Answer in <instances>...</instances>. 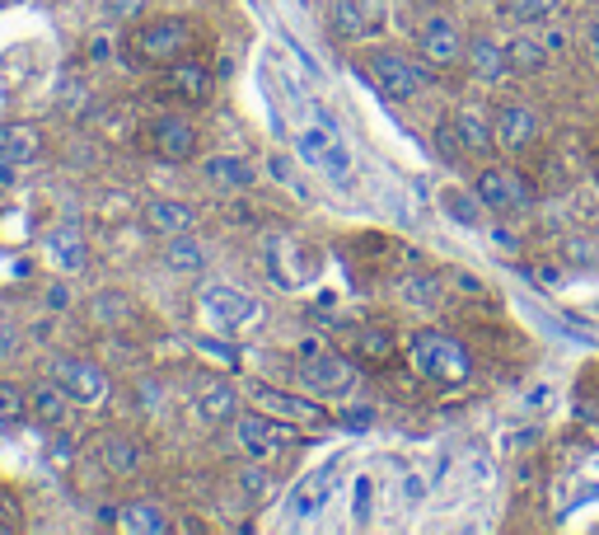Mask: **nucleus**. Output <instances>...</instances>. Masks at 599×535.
Returning a JSON list of instances; mask_svg holds the SVG:
<instances>
[{
  "mask_svg": "<svg viewBox=\"0 0 599 535\" xmlns=\"http://www.w3.org/2000/svg\"><path fill=\"white\" fill-rule=\"evenodd\" d=\"M43 155V132L33 123H5L0 127V165H33Z\"/></svg>",
  "mask_w": 599,
  "mask_h": 535,
  "instance_id": "16",
  "label": "nucleus"
},
{
  "mask_svg": "<svg viewBox=\"0 0 599 535\" xmlns=\"http://www.w3.org/2000/svg\"><path fill=\"white\" fill-rule=\"evenodd\" d=\"M165 90H169L173 99L192 103V109H202V103H211V94H216V80H211L206 62H197V57H179V62L165 66Z\"/></svg>",
  "mask_w": 599,
  "mask_h": 535,
  "instance_id": "10",
  "label": "nucleus"
},
{
  "mask_svg": "<svg viewBox=\"0 0 599 535\" xmlns=\"http://www.w3.org/2000/svg\"><path fill=\"white\" fill-rule=\"evenodd\" d=\"M66 301H70V291H66V287H52V291H47V305H57V310H61Z\"/></svg>",
  "mask_w": 599,
  "mask_h": 535,
  "instance_id": "33",
  "label": "nucleus"
},
{
  "mask_svg": "<svg viewBox=\"0 0 599 535\" xmlns=\"http://www.w3.org/2000/svg\"><path fill=\"white\" fill-rule=\"evenodd\" d=\"M113 526L127 531V535H169V531H173L169 512H165L160 503H127V508H117Z\"/></svg>",
  "mask_w": 599,
  "mask_h": 535,
  "instance_id": "21",
  "label": "nucleus"
},
{
  "mask_svg": "<svg viewBox=\"0 0 599 535\" xmlns=\"http://www.w3.org/2000/svg\"><path fill=\"white\" fill-rule=\"evenodd\" d=\"M464 62H468V71L478 76L483 85H497V80L510 76V57H506V47H501V43H491V38H468Z\"/></svg>",
  "mask_w": 599,
  "mask_h": 535,
  "instance_id": "18",
  "label": "nucleus"
},
{
  "mask_svg": "<svg viewBox=\"0 0 599 535\" xmlns=\"http://www.w3.org/2000/svg\"><path fill=\"white\" fill-rule=\"evenodd\" d=\"M197 413L211 423V427H225L239 419V390L230 381H206L202 394H197Z\"/></svg>",
  "mask_w": 599,
  "mask_h": 535,
  "instance_id": "20",
  "label": "nucleus"
},
{
  "mask_svg": "<svg viewBox=\"0 0 599 535\" xmlns=\"http://www.w3.org/2000/svg\"><path fill=\"white\" fill-rule=\"evenodd\" d=\"M43 258L57 272H80L84 264H90V245H84V235H80V226H52L47 235H43Z\"/></svg>",
  "mask_w": 599,
  "mask_h": 535,
  "instance_id": "15",
  "label": "nucleus"
},
{
  "mask_svg": "<svg viewBox=\"0 0 599 535\" xmlns=\"http://www.w3.org/2000/svg\"><path fill=\"white\" fill-rule=\"evenodd\" d=\"M473 193H478V202L491 207V212H520V207H530V183L510 165H487L483 175L473 179Z\"/></svg>",
  "mask_w": 599,
  "mask_h": 535,
  "instance_id": "7",
  "label": "nucleus"
},
{
  "mask_svg": "<svg viewBox=\"0 0 599 535\" xmlns=\"http://www.w3.org/2000/svg\"><path fill=\"white\" fill-rule=\"evenodd\" d=\"M365 76H370V85H375L384 99H394V103H408V99H417L431 85L427 66L408 62L394 47H375V52H370V57H365Z\"/></svg>",
  "mask_w": 599,
  "mask_h": 535,
  "instance_id": "2",
  "label": "nucleus"
},
{
  "mask_svg": "<svg viewBox=\"0 0 599 535\" xmlns=\"http://www.w3.org/2000/svg\"><path fill=\"white\" fill-rule=\"evenodd\" d=\"M491 136H497V146L510 155L530 151L539 142V113L524 109V103H506V109L491 118Z\"/></svg>",
  "mask_w": 599,
  "mask_h": 535,
  "instance_id": "12",
  "label": "nucleus"
},
{
  "mask_svg": "<svg viewBox=\"0 0 599 535\" xmlns=\"http://www.w3.org/2000/svg\"><path fill=\"white\" fill-rule=\"evenodd\" d=\"M70 394L57 386V381H47V386H38V390H29V419L38 423V427H66V419H70Z\"/></svg>",
  "mask_w": 599,
  "mask_h": 535,
  "instance_id": "19",
  "label": "nucleus"
},
{
  "mask_svg": "<svg viewBox=\"0 0 599 535\" xmlns=\"http://www.w3.org/2000/svg\"><path fill=\"white\" fill-rule=\"evenodd\" d=\"M590 47H595V62H599V24H595V33H590Z\"/></svg>",
  "mask_w": 599,
  "mask_h": 535,
  "instance_id": "34",
  "label": "nucleus"
},
{
  "mask_svg": "<svg viewBox=\"0 0 599 535\" xmlns=\"http://www.w3.org/2000/svg\"><path fill=\"white\" fill-rule=\"evenodd\" d=\"M454 136H460V146H464L468 155H487L491 146H497V136H491V127L483 123L478 113H468V109L454 113Z\"/></svg>",
  "mask_w": 599,
  "mask_h": 535,
  "instance_id": "23",
  "label": "nucleus"
},
{
  "mask_svg": "<svg viewBox=\"0 0 599 535\" xmlns=\"http://www.w3.org/2000/svg\"><path fill=\"white\" fill-rule=\"evenodd\" d=\"M150 151L160 155V160H169V165H183V160L197 155V127H192L188 118H179V113L155 118V123H150Z\"/></svg>",
  "mask_w": 599,
  "mask_h": 535,
  "instance_id": "9",
  "label": "nucleus"
},
{
  "mask_svg": "<svg viewBox=\"0 0 599 535\" xmlns=\"http://www.w3.org/2000/svg\"><path fill=\"white\" fill-rule=\"evenodd\" d=\"M295 376H300V381H305L309 390L332 394V390H347L351 381H357V367H351L347 357H338V353H314V357L300 361Z\"/></svg>",
  "mask_w": 599,
  "mask_h": 535,
  "instance_id": "13",
  "label": "nucleus"
},
{
  "mask_svg": "<svg viewBox=\"0 0 599 535\" xmlns=\"http://www.w3.org/2000/svg\"><path fill=\"white\" fill-rule=\"evenodd\" d=\"M140 460H146V452H140V442L132 433H103V470L113 479L136 475Z\"/></svg>",
  "mask_w": 599,
  "mask_h": 535,
  "instance_id": "22",
  "label": "nucleus"
},
{
  "mask_svg": "<svg viewBox=\"0 0 599 535\" xmlns=\"http://www.w3.org/2000/svg\"><path fill=\"white\" fill-rule=\"evenodd\" d=\"M230 427H235L239 452L253 456V460H272V456H281V452H291V446H295V427H291L286 419H272V413H262V409L239 413Z\"/></svg>",
  "mask_w": 599,
  "mask_h": 535,
  "instance_id": "5",
  "label": "nucleus"
},
{
  "mask_svg": "<svg viewBox=\"0 0 599 535\" xmlns=\"http://www.w3.org/2000/svg\"><path fill=\"white\" fill-rule=\"evenodd\" d=\"M249 394L258 400L262 413H272V419H286V423H328V409H324V404L300 400V394H291V390H276V386L253 381Z\"/></svg>",
  "mask_w": 599,
  "mask_h": 535,
  "instance_id": "11",
  "label": "nucleus"
},
{
  "mask_svg": "<svg viewBox=\"0 0 599 535\" xmlns=\"http://www.w3.org/2000/svg\"><path fill=\"white\" fill-rule=\"evenodd\" d=\"M506 57H510V71H520V76H534V71H543L549 66V47H543L539 38H510L506 43Z\"/></svg>",
  "mask_w": 599,
  "mask_h": 535,
  "instance_id": "25",
  "label": "nucleus"
},
{
  "mask_svg": "<svg viewBox=\"0 0 599 535\" xmlns=\"http://www.w3.org/2000/svg\"><path fill=\"white\" fill-rule=\"evenodd\" d=\"M14 353H20V330H14L10 320H0V367L14 361Z\"/></svg>",
  "mask_w": 599,
  "mask_h": 535,
  "instance_id": "31",
  "label": "nucleus"
},
{
  "mask_svg": "<svg viewBox=\"0 0 599 535\" xmlns=\"http://www.w3.org/2000/svg\"><path fill=\"white\" fill-rule=\"evenodd\" d=\"M553 10H557V0H506V14L520 24H539V20H549Z\"/></svg>",
  "mask_w": 599,
  "mask_h": 535,
  "instance_id": "30",
  "label": "nucleus"
},
{
  "mask_svg": "<svg viewBox=\"0 0 599 535\" xmlns=\"http://www.w3.org/2000/svg\"><path fill=\"white\" fill-rule=\"evenodd\" d=\"M0 531H10V526H5V522H0Z\"/></svg>",
  "mask_w": 599,
  "mask_h": 535,
  "instance_id": "35",
  "label": "nucleus"
},
{
  "mask_svg": "<svg viewBox=\"0 0 599 535\" xmlns=\"http://www.w3.org/2000/svg\"><path fill=\"white\" fill-rule=\"evenodd\" d=\"M52 381H57L70 400L84 404V409H103L109 404V394H113L109 371H103L94 357H76V353L52 357Z\"/></svg>",
  "mask_w": 599,
  "mask_h": 535,
  "instance_id": "3",
  "label": "nucleus"
},
{
  "mask_svg": "<svg viewBox=\"0 0 599 535\" xmlns=\"http://www.w3.org/2000/svg\"><path fill=\"white\" fill-rule=\"evenodd\" d=\"M132 52L140 57V66H169L192 52V24L188 20H146L136 33H132Z\"/></svg>",
  "mask_w": 599,
  "mask_h": 535,
  "instance_id": "4",
  "label": "nucleus"
},
{
  "mask_svg": "<svg viewBox=\"0 0 599 535\" xmlns=\"http://www.w3.org/2000/svg\"><path fill=\"white\" fill-rule=\"evenodd\" d=\"M408 361H412L417 376H427V381H436V386H464L473 376V357L450 334H436V330H421L412 338Z\"/></svg>",
  "mask_w": 599,
  "mask_h": 535,
  "instance_id": "1",
  "label": "nucleus"
},
{
  "mask_svg": "<svg viewBox=\"0 0 599 535\" xmlns=\"http://www.w3.org/2000/svg\"><path fill=\"white\" fill-rule=\"evenodd\" d=\"M403 301L408 305H436L440 301V278H431V272H412L408 282H403Z\"/></svg>",
  "mask_w": 599,
  "mask_h": 535,
  "instance_id": "29",
  "label": "nucleus"
},
{
  "mask_svg": "<svg viewBox=\"0 0 599 535\" xmlns=\"http://www.w3.org/2000/svg\"><path fill=\"white\" fill-rule=\"evenodd\" d=\"M464 33L454 29V20H445V14H427L417 29V52H421V62H431V66H460L464 62Z\"/></svg>",
  "mask_w": 599,
  "mask_h": 535,
  "instance_id": "8",
  "label": "nucleus"
},
{
  "mask_svg": "<svg viewBox=\"0 0 599 535\" xmlns=\"http://www.w3.org/2000/svg\"><path fill=\"white\" fill-rule=\"evenodd\" d=\"M202 179L221 193H244V188H253V165L244 155H206Z\"/></svg>",
  "mask_w": 599,
  "mask_h": 535,
  "instance_id": "17",
  "label": "nucleus"
},
{
  "mask_svg": "<svg viewBox=\"0 0 599 535\" xmlns=\"http://www.w3.org/2000/svg\"><path fill=\"white\" fill-rule=\"evenodd\" d=\"M140 226H146L150 235H160V239L188 235L192 226H197V212L179 198H150L146 207H140Z\"/></svg>",
  "mask_w": 599,
  "mask_h": 535,
  "instance_id": "14",
  "label": "nucleus"
},
{
  "mask_svg": "<svg viewBox=\"0 0 599 535\" xmlns=\"http://www.w3.org/2000/svg\"><path fill=\"white\" fill-rule=\"evenodd\" d=\"M328 24L338 38H361L365 24H370V14L361 0H332V10H328Z\"/></svg>",
  "mask_w": 599,
  "mask_h": 535,
  "instance_id": "26",
  "label": "nucleus"
},
{
  "mask_svg": "<svg viewBox=\"0 0 599 535\" xmlns=\"http://www.w3.org/2000/svg\"><path fill=\"white\" fill-rule=\"evenodd\" d=\"M197 310L216 324V330L235 334V330H249V324L262 315V301L249 297V291H239V287L206 282V287H197Z\"/></svg>",
  "mask_w": 599,
  "mask_h": 535,
  "instance_id": "6",
  "label": "nucleus"
},
{
  "mask_svg": "<svg viewBox=\"0 0 599 535\" xmlns=\"http://www.w3.org/2000/svg\"><path fill=\"white\" fill-rule=\"evenodd\" d=\"M165 264L169 268H179V272H197L202 264H206V249L192 239V231L188 235H169L165 239Z\"/></svg>",
  "mask_w": 599,
  "mask_h": 535,
  "instance_id": "27",
  "label": "nucleus"
},
{
  "mask_svg": "<svg viewBox=\"0 0 599 535\" xmlns=\"http://www.w3.org/2000/svg\"><path fill=\"white\" fill-rule=\"evenodd\" d=\"M29 419V390H20L14 381H0V427H14Z\"/></svg>",
  "mask_w": 599,
  "mask_h": 535,
  "instance_id": "28",
  "label": "nucleus"
},
{
  "mask_svg": "<svg viewBox=\"0 0 599 535\" xmlns=\"http://www.w3.org/2000/svg\"><path fill=\"white\" fill-rule=\"evenodd\" d=\"M394 353H398V343L389 330H380V324H370V330L357 334V357L370 361V367H389Z\"/></svg>",
  "mask_w": 599,
  "mask_h": 535,
  "instance_id": "24",
  "label": "nucleus"
},
{
  "mask_svg": "<svg viewBox=\"0 0 599 535\" xmlns=\"http://www.w3.org/2000/svg\"><path fill=\"white\" fill-rule=\"evenodd\" d=\"M103 10H109V20H136V14L146 10V0H109Z\"/></svg>",
  "mask_w": 599,
  "mask_h": 535,
  "instance_id": "32",
  "label": "nucleus"
}]
</instances>
